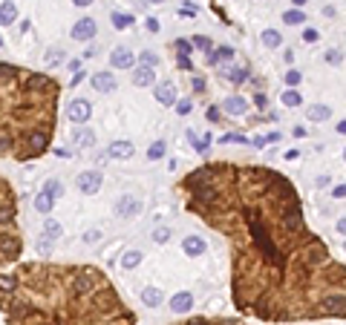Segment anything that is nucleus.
<instances>
[{
    "label": "nucleus",
    "mask_w": 346,
    "mask_h": 325,
    "mask_svg": "<svg viewBox=\"0 0 346 325\" xmlns=\"http://www.w3.org/2000/svg\"><path fill=\"white\" fill-rule=\"evenodd\" d=\"M23 251L21 231H17V199L15 190L0 176V267L15 262Z\"/></svg>",
    "instance_id": "4"
},
{
    "label": "nucleus",
    "mask_w": 346,
    "mask_h": 325,
    "mask_svg": "<svg viewBox=\"0 0 346 325\" xmlns=\"http://www.w3.org/2000/svg\"><path fill=\"white\" fill-rule=\"evenodd\" d=\"M101 173H96V170H89V173H81L78 176V190L81 193H87V196H93V193H98V187H101Z\"/></svg>",
    "instance_id": "6"
},
{
    "label": "nucleus",
    "mask_w": 346,
    "mask_h": 325,
    "mask_svg": "<svg viewBox=\"0 0 346 325\" xmlns=\"http://www.w3.org/2000/svg\"><path fill=\"white\" fill-rule=\"evenodd\" d=\"M139 199H133V196H124V199H118V204H116V213L121 219H127V216H136L139 213Z\"/></svg>",
    "instance_id": "10"
},
{
    "label": "nucleus",
    "mask_w": 346,
    "mask_h": 325,
    "mask_svg": "<svg viewBox=\"0 0 346 325\" xmlns=\"http://www.w3.org/2000/svg\"><path fill=\"white\" fill-rule=\"evenodd\" d=\"M148 29H150V32H159L162 26H159V21H156V17H150V21H148Z\"/></svg>",
    "instance_id": "44"
},
{
    "label": "nucleus",
    "mask_w": 346,
    "mask_h": 325,
    "mask_svg": "<svg viewBox=\"0 0 346 325\" xmlns=\"http://www.w3.org/2000/svg\"><path fill=\"white\" fill-rule=\"evenodd\" d=\"M214 325H240V322H231V319H222L220 322V319H214Z\"/></svg>",
    "instance_id": "47"
},
{
    "label": "nucleus",
    "mask_w": 346,
    "mask_h": 325,
    "mask_svg": "<svg viewBox=\"0 0 346 325\" xmlns=\"http://www.w3.org/2000/svg\"><path fill=\"white\" fill-rule=\"evenodd\" d=\"M173 49L179 52V58H188V55H191V41H185V37H179V41H173Z\"/></svg>",
    "instance_id": "28"
},
{
    "label": "nucleus",
    "mask_w": 346,
    "mask_h": 325,
    "mask_svg": "<svg viewBox=\"0 0 346 325\" xmlns=\"http://www.w3.org/2000/svg\"><path fill=\"white\" fill-rule=\"evenodd\" d=\"M220 107H208V121H214V124H220Z\"/></svg>",
    "instance_id": "38"
},
{
    "label": "nucleus",
    "mask_w": 346,
    "mask_h": 325,
    "mask_svg": "<svg viewBox=\"0 0 346 325\" xmlns=\"http://www.w3.org/2000/svg\"><path fill=\"white\" fill-rule=\"evenodd\" d=\"M153 239H156V242H168V239H170V231H168V227H159V231L153 233Z\"/></svg>",
    "instance_id": "37"
},
{
    "label": "nucleus",
    "mask_w": 346,
    "mask_h": 325,
    "mask_svg": "<svg viewBox=\"0 0 346 325\" xmlns=\"http://www.w3.org/2000/svg\"><path fill=\"white\" fill-rule=\"evenodd\" d=\"M148 3H165V0H148Z\"/></svg>",
    "instance_id": "50"
},
{
    "label": "nucleus",
    "mask_w": 346,
    "mask_h": 325,
    "mask_svg": "<svg viewBox=\"0 0 346 325\" xmlns=\"http://www.w3.org/2000/svg\"><path fill=\"white\" fill-rule=\"evenodd\" d=\"M93 87L98 92H113L116 89V78H113V72H96L93 75Z\"/></svg>",
    "instance_id": "12"
},
{
    "label": "nucleus",
    "mask_w": 346,
    "mask_h": 325,
    "mask_svg": "<svg viewBox=\"0 0 346 325\" xmlns=\"http://www.w3.org/2000/svg\"><path fill=\"white\" fill-rule=\"evenodd\" d=\"M89 104L84 101V98H75V101H69V107H66V118L69 121H75V124H84V121H89Z\"/></svg>",
    "instance_id": "5"
},
{
    "label": "nucleus",
    "mask_w": 346,
    "mask_h": 325,
    "mask_svg": "<svg viewBox=\"0 0 346 325\" xmlns=\"http://www.w3.org/2000/svg\"><path fill=\"white\" fill-rule=\"evenodd\" d=\"M156 101H159V104H165V107H170V104H176V87H173L170 81L159 84V87H156Z\"/></svg>",
    "instance_id": "9"
},
{
    "label": "nucleus",
    "mask_w": 346,
    "mask_h": 325,
    "mask_svg": "<svg viewBox=\"0 0 346 325\" xmlns=\"http://www.w3.org/2000/svg\"><path fill=\"white\" fill-rule=\"evenodd\" d=\"M222 141H228V144H236V141H245L243 136H236V132H231V136H225Z\"/></svg>",
    "instance_id": "42"
},
{
    "label": "nucleus",
    "mask_w": 346,
    "mask_h": 325,
    "mask_svg": "<svg viewBox=\"0 0 346 325\" xmlns=\"http://www.w3.org/2000/svg\"><path fill=\"white\" fill-rule=\"evenodd\" d=\"M231 55H234V49H231V46H222L220 52H214V55H211V61H225V58H231Z\"/></svg>",
    "instance_id": "33"
},
{
    "label": "nucleus",
    "mask_w": 346,
    "mask_h": 325,
    "mask_svg": "<svg viewBox=\"0 0 346 325\" xmlns=\"http://www.w3.org/2000/svg\"><path fill=\"white\" fill-rule=\"evenodd\" d=\"M44 193L49 196V199H61V196H64V184H61L58 179H49L44 184Z\"/></svg>",
    "instance_id": "18"
},
{
    "label": "nucleus",
    "mask_w": 346,
    "mask_h": 325,
    "mask_svg": "<svg viewBox=\"0 0 346 325\" xmlns=\"http://www.w3.org/2000/svg\"><path fill=\"white\" fill-rule=\"evenodd\" d=\"M292 3H295V6H306V0H292Z\"/></svg>",
    "instance_id": "49"
},
{
    "label": "nucleus",
    "mask_w": 346,
    "mask_h": 325,
    "mask_svg": "<svg viewBox=\"0 0 346 325\" xmlns=\"http://www.w3.org/2000/svg\"><path fill=\"white\" fill-rule=\"evenodd\" d=\"M317 37H320V35H317V29H306V32H303V41H306V44H315Z\"/></svg>",
    "instance_id": "39"
},
{
    "label": "nucleus",
    "mask_w": 346,
    "mask_h": 325,
    "mask_svg": "<svg viewBox=\"0 0 346 325\" xmlns=\"http://www.w3.org/2000/svg\"><path fill=\"white\" fill-rule=\"evenodd\" d=\"M89 3H96V0H75V6H89Z\"/></svg>",
    "instance_id": "48"
},
{
    "label": "nucleus",
    "mask_w": 346,
    "mask_h": 325,
    "mask_svg": "<svg viewBox=\"0 0 346 325\" xmlns=\"http://www.w3.org/2000/svg\"><path fill=\"white\" fill-rule=\"evenodd\" d=\"M193 89H196V92H202V89H205V81H202V78H193Z\"/></svg>",
    "instance_id": "45"
},
{
    "label": "nucleus",
    "mask_w": 346,
    "mask_h": 325,
    "mask_svg": "<svg viewBox=\"0 0 346 325\" xmlns=\"http://www.w3.org/2000/svg\"><path fill=\"white\" fill-rule=\"evenodd\" d=\"M61 61H64V49H61V46H52L49 52H46V64H61Z\"/></svg>",
    "instance_id": "31"
},
{
    "label": "nucleus",
    "mask_w": 346,
    "mask_h": 325,
    "mask_svg": "<svg viewBox=\"0 0 346 325\" xmlns=\"http://www.w3.org/2000/svg\"><path fill=\"white\" fill-rule=\"evenodd\" d=\"M283 21H286V23H292V26H297V23H303V21H306V15H303L300 9H288L286 15H283Z\"/></svg>",
    "instance_id": "26"
},
{
    "label": "nucleus",
    "mask_w": 346,
    "mask_h": 325,
    "mask_svg": "<svg viewBox=\"0 0 346 325\" xmlns=\"http://www.w3.org/2000/svg\"><path fill=\"white\" fill-rule=\"evenodd\" d=\"M263 44L268 46V49H277V46L283 44L280 32H274V29H265V32H263Z\"/></svg>",
    "instance_id": "21"
},
{
    "label": "nucleus",
    "mask_w": 346,
    "mask_h": 325,
    "mask_svg": "<svg viewBox=\"0 0 346 325\" xmlns=\"http://www.w3.org/2000/svg\"><path fill=\"white\" fill-rule=\"evenodd\" d=\"M141 262V253L139 251H127L124 256H121V267H124V271H130V267H136Z\"/></svg>",
    "instance_id": "23"
},
{
    "label": "nucleus",
    "mask_w": 346,
    "mask_h": 325,
    "mask_svg": "<svg viewBox=\"0 0 346 325\" xmlns=\"http://www.w3.org/2000/svg\"><path fill=\"white\" fill-rule=\"evenodd\" d=\"M44 231H46V233H44L46 239H58L61 233H64V231H61V224L55 222V219H46V227H44Z\"/></svg>",
    "instance_id": "25"
},
{
    "label": "nucleus",
    "mask_w": 346,
    "mask_h": 325,
    "mask_svg": "<svg viewBox=\"0 0 346 325\" xmlns=\"http://www.w3.org/2000/svg\"><path fill=\"white\" fill-rule=\"evenodd\" d=\"M179 69H191V61H188V58H179Z\"/></svg>",
    "instance_id": "46"
},
{
    "label": "nucleus",
    "mask_w": 346,
    "mask_h": 325,
    "mask_svg": "<svg viewBox=\"0 0 346 325\" xmlns=\"http://www.w3.org/2000/svg\"><path fill=\"white\" fill-rule=\"evenodd\" d=\"M52 204H55V199H49L46 193H38L35 196V210H41V213H49Z\"/></svg>",
    "instance_id": "24"
},
{
    "label": "nucleus",
    "mask_w": 346,
    "mask_h": 325,
    "mask_svg": "<svg viewBox=\"0 0 346 325\" xmlns=\"http://www.w3.org/2000/svg\"><path fill=\"white\" fill-rule=\"evenodd\" d=\"M326 61H329V64H340L343 55H340V49H329V52H326Z\"/></svg>",
    "instance_id": "35"
},
{
    "label": "nucleus",
    "mask_w": 346,
    "mask_h": 325,
    "mask_svg": "<svg viewBox=\"0 0 346 325\" xmlns=\"http://www.w3.org/2000/svg\"><path fill=\"white\" fill-rule=\"evenodd\" d=\"M72 141H75V144H78V147H93V141H96V136H93V132H89V130H78V132H75V136H72Z\"/></svg>",
    "instance_id": "22"
},
{
    "label": "nucleus",
    "mask_w": 346,
    "mask_h": 325,
    "mask_svg": "<svg viewBox=\"0 0 346 325\" xmlns=\"http://www.w3.org/2000/svg\"><path fill=\"white\" fill-rule=\"evenodd\" d=\"M156 64H159V58L153 52H141V66H156Z\"/></svg>",
    "instance_id": "34"
},
{
    "label": "nucleus",
    "mask_w": 346,
    "mask_h": 325,
    "mask_svg": "<svg viewBox=\"0 0 346 325\" xmlns=\"http://www.w3.org/2000/svg\"><path fill=\"white\" fill-rule=\"evenodd\" d=\"M182 247H185V253H188V256H202V253L208 251L205 239H199V236H188L182 242Z\"/></svg>",
    "instance_id": "13"
},
{
    "label": "nucleus",
    "mask_w": 346,
    "mask_h": 325,
    "mask_svg": "<svg viewBox=\"0 0 346 325\" xmlns=\"http://www.w3.org/2000/svg\"><path fill=\"white\" fill-rule=\"evenodd\" d=\"M141 299H144L150 308H156V305L162 302V291H159V288H144V291H141Z\"/></svg>",
    "instance_id": "20"
},
{
    "label": "nucleus",
    "mask_w": 346,
    "mask_h": 325,
    "mask_svg": "<svg viewBox=\"0 0 346 325\" xmlns=\"http://www.w3.org/2000/svg\"><path fill=\"white\" fill-rule=\"evenodd\" d=\"M15 21H17V6L15 3H12V0L0 3V23H3V26H12Z\"/></svg>",
    "instance_id": "17"
},
{
    "label": "nucleus",
    "mask_w": 346,
    "mask_h": 325,
    "mask_svg": "<svg viewBox=\"0 0 346 325\" xmlns=\"http://www.w3.org/2000/svg\"><path fill=\"white\" fill-rule=\"evenodd\" d=\"M176 112H179V116H188V112H191V101H179L176 104Z\"/></svg>",
    "instance_id": "41"
},
{
    "label": "nucleus",
    "mask_w": 346,
    "mask_h": 325,
    "mask_svg": "<svg viewBox=\"0 0 346 325\" xmlns=\"http://www.w3.org/2000/svg\"><path fill=\"white\" fill-rule=\"evenodd\" d=\"M84 239H87V242H98V239H101V231H89Z\"/></svg>",
    "instance_id": "43"
},
{
    "label": "nucleus",
    "mask_w": 346,
    "mask_h": 325,
    "mask_svg": "<svg viewBox=\"0 0 346 325\" xmlns=\"http://www.w3.org/2000/svg\"><path fill=\"white\" fill-rule=\"evenodd\" d=\"M191 46H199V49H211V41L199 35V37H193V41H191Z\"/></svg>",
    "instance_id": "36"
},
{
    "label": "nucleus",
    "mask_w": 346,
    "mask_h": 325,
    "mask_svg": "<svg viewBox=\"0 0 346 325\" xmlns=\"http://www.w3.org/2000/svg\"><path fill=\"white\" fill-rule=\"evenodd\" d=\"M222 109L231 112V116H243L245 109H248V104H245V98H240V95H231V98L222 101Z\"/></svg>",
    "instance_id": "15"
},
{
    "label": "nucleus",
    "mask_w": 346,
    "mask_h": 325,
    "mask_svg": "<svg viewBox=\"0 0 346 325\" xmlns=\"http://www.w3.org/2000/svg\"><path fill=\"white\" fill-rule=\"evenodd\" d=\"M283 104H286L288 109H292V107H300V92H297V89H286V95H283Z\"/></svg>",
    "instance_id": "29"
},
{
    "label": "nucleus",
    "mask_w": 346,
    "mask_h": 325,
    "mask_svg": "<svg viewBox=\"0 0 346 325\" xmlns=\"http://www.w3.org/2000/svg\"><path fill=\"white\" fill-rule=\"evenodd\" d=\"M225 78H228L231 84H243V81L248 78V72H245V69H240V66H236V69H228V72H225Z\"/></svg>",
    "instance_id": "30"
},
{
    "label": "nucleus",
    "mask_w": 346,
    "mask_h": 325,
    "mask_svg": "<svg viewBox=\"0 0 346 325\" xmlns=\"http://www.w3.org/2000/svg\"><path fill=\"white\" fill-rule=\"evenodd\" d=\"M61 84L44 72L0 64V159H38L49 150Z\"/></svg>",
    "instance_id": "3"
},
{
    "label": "nucleus",
    "mask_w": 346,
    "mask_h": 325,
    "mask_svg": "<svg viewBox=\"0 0 346 325\" xmlns=\"http://www.w3.org/2000/svg\"><path fill=\"white\" fill-rule=\"evenodd\" d=\"M130 23H133V15H124V12H116V15H113V26H116V29H127Z\"/></svg>",
    "instance_id": "27"
},
{
    "label": "nucleus",
    "mask_w": 346,
    "mask_h": 325,
    "mask_svg": "<svg viewBox=\"0 0 346 325\" xmlns=\"http://www.w3.org/2000/svg\"><path fill=\"white\" fill-rule=\"evenodd\" d=\"M286 84L288 87H297L300 84V72H286Z\"/></svg>",
    "instance_id": "40"
},
{
    "label": "nucleus",
    "mask_w": 346,
    "mask_h": 325,
    "mask_svg": "<svg viewBox=\"0 0 346 325\" xmlns=\"http://www.w3.org/2000/svg\"><path fill=\"white\" fill-rule=\"evenodd\" d=\"M96 32H98V26H96L93 17H81V21L72 26V37H75V41H89V37H96Z\"/></svg>",
    "instance_id": "7"
},
{
    "label": "nucleus",
    "mask_w": 346,
    "mask_h": 325,
    "mask_svg": "<svg viewBox=\"0 0 346 325\" xmlns=\"http://www.w3.org/2000/svg\"><path fill=\"white\" fill-rule=\"evenodd\" d=\"M110 64L116 66V69H130V66L136 64V55H133L130 49H124V46H118V49H113Z\"/></svg>",
    "instance_id": "8"
},
{
    "label": "nucleus",
    "mask_w": 346,
    "mask_h": 325,
    "mask_svg": "<svg viewBox=\"0 0 346 325\" xmlns=\"http://www.w3.org/2000/svg\"><path fill=\"white\" fill-rule=\"evenodd\" d=\"M107 156H110V159H130V156H133V144H130V141H113L110 150H107Z\"/></svg>",
    "instance_id": "16"
},
{
    "label": "nucleus",
    "mask_w": 346,
    "mask_h": 325,
    "mask_svg": "<svg viewBox=\"0 0 346 325\" xmlns=\"http://www.w3.org/2000/svg\"><path fill=\"white\" fill-rule=\"evenodd\" d=\"M165 156V141H153L148 150V159H162Z\"/></svg>",
    "instance_id": "32"
},
{
    "label": "nucleus",
    "mask_w": 346,
    "mask_h": 325,
    "mask_svg": "<svg viewBox=\"0 0 346 325\" xmlns=\"http://www.w3.org/2000/svg\"><path fill=\"white\" fill-rule=\"evenodd\" d=\"M309 118L312 121H326V118H332V109L323 107V104H315V107H309Z\"/></svg>",
    "instance_id": "19"
},
{
    "label": "nucleus",
    "mask_w": 346,
    "mask_h": 325,
    "mask_svg": "<svg viewBox=\"0 0 346 325\" xmlns=\"http://www.w3.org/2000/svg\"><path fill=\"white\" fill-rule=\"evenodd\" d=\"M153 81H156L153 66H139V69H133V84H136V87H150Z\"/></svg>",
    "instance_id": "11"
},
{
    "label": "nucleus",
    "mask_w": 346,
    "mask_h": 325,
    "mask_svg": "<svg viewBox=\"0 0 346 325\" xmlns=\"http://www.w3.org/2000/svg\"><path fill=\"white\" fill-rule=\"evenodd\" d=\"M179 190L188 210L231 242V291L240 311L265 322L343 317V262L306 227L286 176L214 161L188 173Z\"/></svg>",
    "instance_id": "1"
},
{
    "label": "nucleus",
    "mask_w": 346,
    "mask_h": 325,
    "mask_svg": "<svg viewBox=\"0 0 346 325\" xmlns=\"http://www.w3.org/2000/svg\"><path fill=\"white\" fill-rule=\"evenodd\" d=\"M170 308H173V314H188V311L193 308V296L182 291V294H176L170 299Z\"/></svg>",
    "instance_id": "14"
},
{
    "label": "nucleus",
    "mask_w": 346,
    "mask_h": 325,
    "mask_svg": "<svg viewBox=\"0 0 346 325\" xmlns=\"http://www.w3.org/2000/svg\"><path fill=\"white\" fill-rule=\"evenodd\" d=\"M0 308L12 325H133L107 274L93 265L26 262L0 276Z\"/></svg>",
    "instance_id": "2"
}]
</instances>
